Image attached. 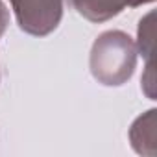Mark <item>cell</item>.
I'll list each match as a JSON object with an SVG mask.
<instances>
[{
  "label": "cell",
  "mask_w": 157,
  "mask_h": 157,
  "mask_svg": "<svg viewBox=\"0 0 157 157\" xmlns=\"http://www.w3.org/2000/svg\"><path fill=\"white\" fill-rule=\"evenodd\" d=\"M137 44L122 30H107L96 37L89 56L93 78L105 87H120L135 72Z\"/></svg>",
  "instance_id": "cell-1"
},
{
  "label": "cell",
  "mask_w": 157,
  "mask_h": 157,
  "mask_svg": "<svg viewBox=\"0 0 157 157\" xmlns=\"http://www.w3.org/2000/svg\"><path fill=\"white\" fill-rule=\"evenodd\" d=\"M19 28L33 37H46L63 19V0H10Z\"/></svg>",
  "instance_id": "cell-2"
},
{
  "label": "cell",
  "mask_w": 157,
  "mask_h": 157,
  "mask_svg": "<svg viewBox=\"0 0 157 157\" xmlns=\"http://www.w3.org/2000/svg\"><path fill=\"white\" fill-rule=\"evenodd\" d=\"M153 0H68V4L91 22H105L120 15L126 8H139Z\"/></svg>",
  "instance_id": "cell-3"
},
{
  "label": "cell",
  "mask_w": 157,
  "mask_h": 157,
  "mask_svg": "<svg viewBox=\"0 0 157 157\" xmlns=\"http://www.w3.org/2000/svg\"><path fill=\"white\" fill-rule=\"evenodd\" d=\"M155 139H157V109H148L146 113L137 117L135 122L131 124L129 142L137 153L153 157L157 153Z\"/></svg>",
  "instance_id": "cell-4"
},
{
  "label": "cell",
  "mask_w": 157,
  "mask_h": 157,
  "mask_svg": "<svg viewBox=\"0 0 157 157\" xmlns=\"http://www.w3.org/2000/svg\"><path fill=\"white\" fill-rule=\"evenodd\" d=\"M153 37H155V26H153V11L146 13L140 22H139V30H137V52L146 59L151 61V54H153Z\"/></svg>",
  "instance_id": "cell-5"
},
{
  "label": "cell",
  "mask_w": 157,
  "mask_h": 157,
  "mask_svg": "<svg viewBox=\"0 0 157 157\" xmlns=\"http://www.w3.org/2000/svg\"><path fill=\"white\" fill-rule=\"evenodd\" d=\"M142 91L146 93V96L150 100H155V80H153V67H151V61H146V72L142 76Z\"/></svg>",
  "instance_id": "cell-6"
},
{
  "label": "cell",
  "mask_w": 157,
  "mask_h": 157,
  "mask_svg": "<svg viewBox=\"0 0 157 157\" xmlns=\"http://www.w3.org/2000/svg\"><path fill=\"white\" fill-rule=\"evenodd\" d=\"M8 24H10V11H8L6 4L0 0V39H2V35H4V32H6V28H8Z\"/></svg>",
  "instance_id": "cell-7"
}]
</instances>
